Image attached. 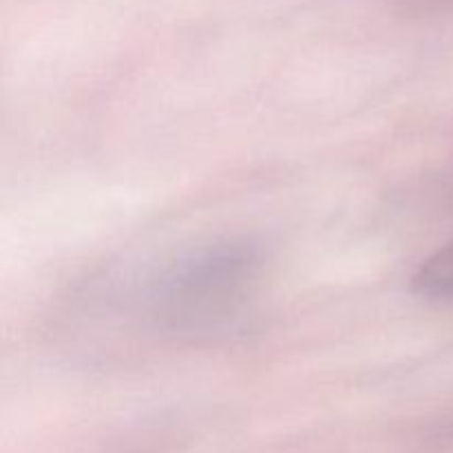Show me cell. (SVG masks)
<instances>
[{
  "instance_id": "1",
  "label": "cell",
  "mask_w": 453,
  "mask_h": 453,
  "mask_svg": "<svg viewBox=\"0 0 453 453\" xmlns=\"http://www.w3.org/2000/svg\"><path fill=\"white\" fill-rule=\"evenodd\" d=\"M259 268V248L243 239L199 246L159 273L150 303L162 321L180 330L217 326L237 312Z\"/></svg>"
},
{
  "instance_id": "2",
  "label": "cell",
  "mask_w": 453,
  "mask_h": 453,
  "mask_svg": "<svg viewBox=\"0 0 453 453\" xmlns=\"http://www.w3.org/2000/svg\"><path fill=\"white\" fill-rule=\"evenodd\" d=\"M411 290L425 299H453V239L423 261L411 277Z\"/></svg>"
}]
</instances>
